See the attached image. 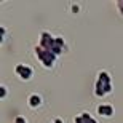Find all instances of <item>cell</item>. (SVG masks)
Returning a JSON list of instances; mask_svg holds the SVG:
<instances>
[{"mask_svg": "<svg viewBox=\"0 0 123 123\" xmlns=\"http://www.w3.org/2000/svg\"><path fill=\"white\" fill-rule=\"evenodd\" d=\"M27 102H29V107H32V109H37V107H40L42 105V98L38 94H31L29 96V99H27Z\"/></svg>", "mask_w": 123, "mask_h": 123, "instance_id": "6", "label": "cell"}, {"mask_svg": "<svg viewBox=\"0 0 123 123\" xmlns=\"http://www.w3.org/2000/svg\"><path fill=\"white\" fill-rule=\"evenodd\" d=\"M112 91V83L110 85H105V83H102L101 80H98L96 82V85H94V94L96 96H104V94H107V93H110Z\"/></svg>", "mask_w": 123, "mask_h": 123, "instance_id": "4", "label": "cell"}, {"mask_svg": "<svg viewBox=\"0 0 123 123\" xmlns=\"http://www.w3.org/2000/svg\"><path fill=\"white\" fill-rule=\"evenodd\" d=\"M55 45L59 46V48H62V50H66V45H64V38L62 37H55Z\"/></svg>", "mask_w": 123, "mask_h": 123, "instance_id": "9", "label": "cell"}, {"mask_svg": "<svg viewBox=\"0 0 123 123\" xmlns=\"http://www.w3.org/2000/svg\"><path fill=\"white\" fill-rule=\"evenodd\" d=\"M5 96H6V88H5L3 85H2V86H0V98H2V99H3Z\"/></svg>", "mask_w": 123, "mask_h": 123, "instance_id": "11", "label": "cell"}, {"mask_svg": "<svg viewBox=\"0 0 123 123\" xmlns=\"http://www.w3.org/2000/svg\"><path fill=\"white\" fill-rule=\"evenodd\" d=\"M91 118H93V117L88 114V112H83V114L74 117V122H75V123H86L88 120H91Z\"/></svg>", "mask_w": 123, "mask_h": 123, "instance_id": "7", "label": "cell"}, {"mask_svg": "<svg viewBox=\"0 0 123 123\" xmlns=\"http://www.w3.org/2000/svg\"><path fill=\"white\" fill-rule=\"evenodd\" d=\"M38 45L42 48H45L46 51H51L55 48V37L51 35L50 32H42L40 34V43Z\"/></svg>", "mask_w": 123, "mask_h": 123, "instance_id": "3", "label": "cell"}, {"mask_svg": "<svg viewBox=\"0 0 123 123\" xmlns=\"http://www.w3.org/2000/svg\"><path fill=\"white\" fill-rule=\"evenodd\" d=\"M14 123H27V122H26L24 117H16V118H14Z\"/></svg>", "mask_w": 123, "mask_h": 123, "instance_id": "12", "label": "cell"}, {"mask_svg": "<svg viewBox=\"0 0 123 123\" xmlns=\"http://www.w3.org/2000/svg\"><path fill=\"white\" fill-rule=\"evenodd\" d=\"M55 123H64V122L61 118H55Z\"/></svg>", "mask_w": 123, "mask_h": 123, "instance_id": "15", "label": "cell"}, {"mask_svg": "<svg viewBox=\"0 0 123 123\" xmlns=\"http://www.w3.org/2000/svg\"><path fill=\"white\" fill-rule=\"evenodd\" d=\"M117 6H118V11L123 14V2H117Z\"/></svg>", "mask_w": 123, "mask_h": 123, "instance_id": "13", "label": "cell"}, {"mask_svg": "<svg viewBox=\"0 0 123 123\" xmlns=\"http://www.w3.org/2000/svg\"><path fill=\"white\" fill-rule=\"evenodd\" d=\"M14 72H16V75H18L19 78H23V80H31L32 75H34L32 67L27 66V64H18V66L14 67Z\"/></svg>", "mask_w": 123, "mask_h": 123, "instance_id": "2", "label": "cell"}, {"mask_svg": "<svg viewBox=\"0 0 123 123\" xmlns=\"http://www.w3.org/2000/svg\"><path fill=\"white\" fill-rule=\"evenodd\" d=\"M0 34H2V37H0V40L3 42V40H5V35H6V29H5L3 26H2V27H0Z\"/></svg>", "mask_w": 123, "mask_h": 123, "instance_id": "10", "label": "cell"}, {"mask_svg": "<svg viewBox=\"0 0 123 123\" xmlns=\"http://www.w3.org/2000/svg\"><path fill=\"white\" fill-rule=\"evenodd\" d=\"M78 10H80L78 5H72V13H78Z\"/></svg>", "mask_w": 123, "mask_h": 123, "instance_id": "14", "label": "cell"}, {"mask_svg": "<svg viewBox=\"0 0 123 123\" xmlns=\"http://www.w3.org/2000/svg\"><path fill=\"white\" fill-rule=\"evenodd\" d=\"M86 123H96V120H94V118H91V120H88Z\"/></svg>", "mask_w": 123, "mask_h": 123, "instance_id": "16", "label": "cell"}, {"mask_svg": "<svg viewBox=\"0 0 123 123\" xmlns=\"http://www.w3.org/2000/svg\"><path fill=\"white\" fill-rule=\"evenodd\" d=\"M35 55H37V58H38V61H40L46 69H51L55 66V62H56V55L55 53L46 51L45 48H42L40 45H37L35 46Z\"/></svg>", "mask_w": 123, "mask_h": 123, "instance_id": "1", "label": "cell"}, {"mask_svg": "<svg viewBox=\"0 0 123 123\" xmlns=\"http://www.w3.org/2000/svg\"><path fill=\"white\" fill-rule=\"evenodd\" d=\"M98 80H101V82L105 83V85H110V83H112V80H110V75L105 72V70L99 72V77H98Z\"/></svg>", "mask_w": 123, "mask_h": 123, "instance_id": "8", "label": "cell"}, {"mask_svg": "<svg viewBox=\"0 0 123 123\" xmlns=\"http://www.w3.org/2000/svg\"><path fill=\"white\" fill-rule=\"evenodd\" d=\"M98 114H99L101 117H112V115H114V107L110 104H101L99 107H98Z\"/></svg>", "mask_w": 123, "mask_h": 123, "instance_id": "5", "label": "cell"}]
</instances>
